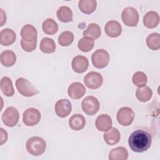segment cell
<instances>
[{
	"label": "cell",
	"instance_id": "obj_30",
	"mask_svg": "<svg viewBox=\"0 0 160 160\" xmlns=\"http://www.w3.org/2000/svg\"><path fill=\"white\" fill-rule=\"evenodd\" d=\"M146 44L151 50H158L160 48V35L158 33H152L146 38Z\"/></svg>",
	"mask_w": 160,
	"mask_h": 160
},
{
	"label": "cell",
	"instance_id": "obj_17",
	"mask_svg": "<svg viewBox=\"0 0 160 160\" xmlns=\"http://www.w3.org/2000/svg\"><path fill=\"white\" fill-rule=\"evenodd\" d=\"M16 39V33L11 29L5 28L0 32V43L2 46L11 45L15 42Z\"/></svg>",
	"mask_w": 160,
	"mask_h": 160
},
{
	"label": "cell",
	"instance_id": "obj_19",
	"mask_svg": "<svg viewBox=\"0 0 160 160\" xmlns=\"http://www.w3.org/2000/svg\"><path fill=\"white\" fill-rule=\"evenodd\" d=\"M85 124L86 119L81 114H73L69 119V127L75 131H79L83 129Z\"/></svg>",
	"mask_w": 160,
	"mask_h": 160
},
{
	"label": "cell",
	"instance_id": "obj_15",
	"mask_svg": "<svg viewBox=\"0 0 160 160\" xmlns=\"http://www.w3.org/2000/svg\"><path fill=\"white\" fill-rule=\"evenodd\" d=\"M38 32L36 29L31 24H26L21 31L22 39L27 42H32L37 40Z\"/></svg>",
	"mask_w": 160,
	"mask_h": 160
},
{
	"label": "cell",
	"instance_id": "obj_24",
	"mask_svg": "<svg viewBox=\"0 0 160 160\" xmlns=\"http://www.w3.org/2000/svg\"><path fill=\"white\" fill-rule=\"evenodd\" d=\"M57 17L62 22H68L72 21L73 14L71 9L66 6H61L57 11Z\"/></svg>",
	"mask_w": 160,
	"mask_h": 160
},
{
	"label": "cell",
	"instance_id": "obj_20",
	"mask_svg": "<svg viewBox=\"0 0 160 160\" xmlns=\"http://www.w3.org/2000/svg\"><path fill=\"white\" fill-rule=\"evenodd\" d=\"M104 140L108 145H114L117 144L120 140V133L118 129L115 128H111L110 129L104 132Z\"/></svg>",
	"mask_w": 160,
	"mask_h": 160
},
{
	"label": "cell",
	"instance_id": "obj_21",
	"mask_svg": "<svg viewBox=\"0 0 160 160\" xmlns=\"http://www.w3.org/2000/svg\"><path fill=\"white\" fill-rule=\"evenodd\" d=\"M128 152L124 147H117L112 149L109 154V160H126Z\"/></svg>",
	"mask_w": 160,
	"mask_h": 160
},
{
	"label": "cell",
	"instance_id": "obj_14",
	"mask_svg": "<svg viewBox=\"0 0 160 160\" xmlns=\"http://www.w3.org/2000/svg\"><path fill=\"white\" fill-rule=\"evenodd\" d=\"M104 31L108 36L111 38H117L119 36L122 32V27L118 21L112 20L106 24Z\"/></svg>",
	"mask_w": 160,
	"mask_h": 160
},
{
	"label": "cell",
	"instance_id": "obj_2",
	"mask_svg": "<svg viewBox=\"0 0 160 160\" xmlns=\"http://www.w3.org/2000/svg\"><path fill=\"white\" fill-rule=\"evenodd\" d=\"M26 147L29 154L38 156L44 152L46 148V143L42 138L33 136L27 141Z\"/></svg>",
	"mask_w": 160,
	"mask_h": 160
},
{
	"label": "cell",
	"instance_id": "obj_32",
	"mask_svg": "<svg viewBox=\"0 0 160 160\" xmlns=\"http://www.w3.org/2000/svg\"><path fill=\"white\" fill-rule=\"evenodd\" d=\"M74 38V34L72 32L66 31L59 35L58 38V42L62 46H68L72 42Z\"/></svg>",
	"mask_w": 160,
	"mask_h": 160
},
{
	"label": "cell",
	"instance_id": "obj_23",
	"mask_svg": "<svg viewBox=\"0 0 160 160\" xmlns=\"http://www.w3.org/2000/svg\"><path fill=\"white\" fill-rule=\"evenodd\" d=\"M16 61V56L15 53L11 50H6L1 54V62L6 67L13 66Z\"/></svg>",
	"mask_w": 160,
	"mask_h": 160
},
{
	"label": "cell",
	"instance_id": "obj_1",
	"mask_svg": "<svg viewBox=\"0 0 160 160\" xmlns=\"http://www.w3.org/2000/svg\"><path fill=\"white\" fill-rule=\"evenodd\" d=\"M152 138L151 134L142 129L134 131L129 137L128 144L134 152H142L147 151L151 145Z\"/></svg>",
	"mask_w": 160,
	"mask_h": 160
},
{
	"label": "cell",
	"instance_id": "obj_22",
	"mask_svg": "<svg viewBox=\"0 0 160 160\" xmlns=\"http://www.w3.org/2000/svg\"><path fill=\"white\" fill-rule=\"evenodd\" d=\"M1 90L2 92L8 97H11L14 94V89L11 79L7 76L3 77L1 80Z\"/></svg>",
	"mask_w": 160,
	"mask_h": 160
},
{
	"label": "cell",
	"instance_id": "obj_12",
	"mask_svg": "<svg viewBox=\"0 0 160 160\" xmlns=\"http://www.w3.org/2000/svg\"><path fill=\"white\" fill-rule=\"evenodd\" d=\"M89 66V61L87 58L78 55L74 57L72 61V68L76 72L82 73L85 72Z\"/></svg>",
	"mask_w": 160,
	"mask_h": 160
},
{
	"label": "cell",
	"instance_id": "obj_29",
	"mask_svg": "<svg viewBox=\"0 0 160 160\" xmlns=\"http://www.w3.org/2000/svg\"><path fill=\"white\" fill-rule=\"evenodd\" d=\"M43 31L49 35H52L56 33L58 30V23L52 18L46 19L42 25Z\"/></svg>",
	"mask_w": 160,
	"mask_h": 160
},
{
	"label": "cell",
	"instance_id": "obj_5",
	"mask_svg": "<svg viewBox=\"0 0 160 160\" xmlns=\"http://www.w3.org/2000/svg\"><path fill=\"white\" fill-rule=\"evenodd\" d=\"M92 64L94 67L101 69L107 66L109 61V54L103 49H97L91 56Z\"/></svg>",
	"mask_w": 160,
	"mask_h": 160
},
{
	"label": "cell",
	"instance_id": "obj_33",
	"mask_svg": "<svg viewBox=\"0 0 160 160\" xmlns=\"http://www.w3.org/2000/svg\"><path fill=\"white\" fill-rule=\"evenodd\" d=\"M148 78L145 73L142 71H138L132 76V82L138 87L145 86L147 83Z\"/></svg>",
	"mask_w": 160,
	"mask_h": 160
},
{
	"label": "cell",
	"instance_id": "obj_36",
	"mask_svg": "<svg viewBox=\"0 0 160 160\" xmlns=\"http://www.w3.org/2000/svg\"><path fill=\"white\" fill-rule=\"evenodd\" d=\"M1 26H3L4 23L6 22V13L4 12L3 9L1 8Z\"/></svg>",
	"mask_w": 160,
	"mask_h": 160
},
{
	"label": "cell",
	"instance_id": "obj_11",
	"mask_svg": "<svg viewBox=\"0 0 160 160\" xmlns=\"http://www.w3.org/2000/svg\"><path fill=\"white\" fill-rule=\"evenodd\" d=\"M54 109L56 114L59 117L65 118L71 113L72 110V105L69 100L62 99L56 102Z\"/></svg>",
	"mask_w": 160,
	"mask_h": 160
},
{
	"label": "cell",
	"instance_id": "obj_8",
	"mask_svg": "<svg viewBox=\"0 0 160 160\" xmlns=\"http://www.w3.org/2000/svg\"><path fill=\"white\" fill-rule=\"evenodd\" d=\"M41 119V113L36 108H28L23 112L22 120L25 125L33 126L39 123Z\"/></svg>",
	"mask_w": 160,
	"mask_h": 160
},
{
	"label": "cell",
	"instance_id": "obj_6",
	"mask_svg": "<svg viewBox=\"0 0 160 160\" xmlns=\"http://www.w3.org/2000/svg\"><path fill=\"white\" fill-rule=\"evenodd\" d=\"M82 109L88 115H94L99 109V102L98 99L94 96H89L82 101Z\"/></svg>",
	"mask_w": 160,
	"mask_h": 160
},
{
	"label": "cell",
	"instance_id": "obj_26",
	"mask_svg": "<svg viewBox=\"0 0 160 160\" xmlns=\"http://www.w3.org/2000/svg\"><path fill=\"white\" fill-rule=\"evenodd\" d=\"M152 95V90L149 87L143 86L138 87L136 91V96L137 99L141 102H146L149 101Z\"/></svg>",
	"mask_w": 160,
	"mask_h": 160
},
{
	"label": "cell",
	"instance_id": "obj_13",
	"mask_svg": "<svg viewBox=\"0 0 160 160\" xmlns=\"http://www.w3.org/2000/svg\"><path fill=\"white\" fill-rule=\"evenodd\" d=\"M68 92L71 98L73 99H78L84 95L86 92V88L81 83L75 82L69 86Z\"/></svg>",
	"mask_w": 160,
	"mask_h": 160
},
{
	"label": "cell",
	"instance_id": "obj_28",
	"mask_svg": "<svg viewBox=\"0 0 160 160\" xmlns=\"http://www.w3.org/2000/svg\"><path fill=\"white\" fill-rule=\"evenodd\" d=\"M39 48L42 52L50 54L55 51L56 44L52 39L49 38H44L41 41Z\"/></svg>",
	"mask_w": 160,
	"mask_h": 160
},
{
	"label": "cell",
	"instance_id": "obj_31",
	"mask_svg": "<svg viewBox=\"0 0 160 160\" xmlns=\"http://www.w3.org/2000/svg\"><path fill=\"white\" fill-rule=\"evenodd\" d=\"M94 45V39L89 37H83L78 42V48L82 52H87L90 51Z\"/></svg>",
	"mask_w": 160,
	"mask_h": 160
},
{
	"label": "cell",
	"instance_id": "obj_3",
	"mask_svg": "<svg viewBox=\"0 0 160 160\" xmlns=\"http://www.w3.org/2000/svg\"><path fill=\"white\" fill-rule=\"evenodd\" d=\"M15 85L18 92L24 96L30 97L39 93L36 87L25 78H18L16 81Z\"/></svg>",
	"mask_w": 160,
	"mask_h": 160
},
{
	"label": "cell",
	"instance_id": "obj_9",
	"mask_svg": "<svg viewBox=\"0 0 160 160\" xmlns=\"http://www.w3.org/2000/svg\"><path fill=\"white\" fill-rule=\"evenodd\" d=\"M134 116V112L131 108L122 107L119 109L117 113V120L121 125L127 126L132 122Z\"/></svg>",
	"mask_w": 160,
	"mask_h": 160
},
{
	"label": "cell",
	"instance_id": "obj_25",
	"mask_svg": "<svg viewBox=\"0 0 160 160\" xmlns=\"http://www.w3.org/2000/svg\"><path fill=\"white\" fill-rule=\"evenodd\" d=\"M101 34V28L98 24L96 23H91L88 25V28L83 31L84 37H89L92 39H98Z\"/></svg>",
	"mask_w": 160,
	"mask_h": 160
},
{
	"label": "cell",
	"instance_id": "obj_16",
	"mask_svg": "<svg viewBox=\"0 0 160 160\" xmlns=\"http://www.w3.org/2000/svg\"><path fill=\"white\" fill-rule=\"evenodd\" d=\"M112 119L108 114H101L96 119L95 125L100 131H107L112 127Z\"/></svg>",
	"mask_w": 160,
	"mask_h": 160
},
{
	"label": "cell",
	"instance_id": "obj_27",
	"mask_svg": "<svg viewBox=\"0 0 160 160\" xmlns=\"http://www.w3.org/2000/svg\"><path fill=\"white\" fill-rule=\"evenodd\" d=\"M79 8L84 14H91L93 12L97 6L95 0H81L79 1Z\"/></svg>",
	"mask_w": 160,
	"mask_h": 160
},
{
	"label": "cell",
	"instance_id": "obj_35",
	"mask_svg": "<svg viewBox=\"0 0 160 160\" xmlns=\"http://www.w3.org/2000/svg\"><path fill=\"white\" fill-rule=\"evenodd\" d=\"M1 131V139H0V145H2L6 141H7L8 139V133L7 132L3 129L2 128L0 129Z\"/></svg>",
	"mask_w": 160,
	"mask_h": 160
},
{
	"label": "cell",
	"instance_id": "obj_7",
	"mask_svg": "<svg viewBox=\"0 0 160 160\" xmlns=\"http://www.w3.org/2000/svg\"><path fill=\"white\" fill-rule=\"evenodd\" d=\"M19 118V114L18 109L14 107L10 106L4 111L2 115V121L6 126L13 127L18 122Z\"/></svg>",
	"mask_w": 160,
	"mask_h": 160
},
{
	"label": "cell",
	"instance_id": "obj_34",
	"mask_svg": "<svg viewBox=\"0 0 160 160\" xmlns=\"http://www.w3.org/2000/svg\"><path fill=\"white\" fill-rule=\"evenodd\" d=\"M37 40L32 42H27L21 39V45L22 48L26 52H31L34 51L36 48Z\"/></svg>",
	"mask_w": 160,
	"mask_h": 160
},
{
	"label": "cell",
	"instance_id": "obj_4",
	"mask_svg": "<svg viewBox=\"0 0 160 160\" xmlns=\"http://www.w3.org/2000/svg\"><path fill=\"white\" fill-rule=\"evenodd\" d=\"M121 19L123 23L130 27L136 26L139 21V14L132 7H127L122 12Z\"/></svg>",
	"mask_w": 160,
	"mask_h": 160
},
{
	"label": "cell",
	"instance_id": "obj_10",
	"mask_svg": "<svg viewBox=\"0 0 160 160\" xmlns=\"http://www.w3.org/2000/svg\"><path fill=\"white\" fill-rule=\"evenodd\" d=\"M84 82L88 88L95 89L101 87L103 82V78L100 73L91 71L85 76Z\"/></svg>",
	"mask_w": 160,
	"mask_h": 160
},
{
	"label": "cell",
	"instance_id": "obj_18",
	"mask_svg": "<svg viewBox=\"0 0 160 160\" xmlns=\"http://www.w3.org/2000/svg\"><path fill=\"white\" fill-rule=\"evenodd\" d=\"M159 22V16L156 11L148 12L143 18V23L148 28H154L156 27Z\"/></svg>",
	"mask_w": 160,
	"mask_h": 160
}]
</instances>
